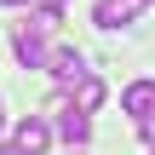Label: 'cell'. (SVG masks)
<instances>
[{"instance_id":"9c48e42d","label":"cell","mask_w":155,"mask_h":155,"mask_svg":"<svg viewBox=\"0 0 155 155\" xmlns=\"http://www.w3.org/2000/svg\"><path fill=\"white\" fill-rule=\"evenodd\" d=\"M138 127H144V144L155 150V115H150V121H138Z\"/></svg>"},{"instance_id":"5b68a950","label":"cell","mask_w":155,"mask_h":155,"mask_svg":"<svg viewBox=\"0 0 155 155\" xmlns=\"http://www.w3.org/2000/svg\"><path fill=\"white\" fill-rule=\"evenodd\" d=\"M121 109H127L132 121H150L155 115V81H132V86L121 92Z\"/></svg>"},{"instance_id":"8fae6325","label":"cell","mask_w":155,"mask_h":155,"mask_svg":"<svg viewBox=\"0 0 155 155\" xmlns=\"http://www.w3.org/2000/svg\"><path fill=\"white\" fill-rule=\"evenodd\" d=\"M0 155H17V150H12V144H0Z\"/></svg>"},{"instance_id":"7a4b0ae2","label":"cell","mask_w":155,"mask_h":155,"mask_svg":"<svg viewBox=\"0 0 155 155\" xmlns=\"http://www.w3.org/2000/svg\"><path fill=\"white\" fill-rule=\"evenodd\" d=\"M46 144H52V127H46L40 115L17 121V132H12V150H17V155H46Z\"/></svg>"},{"instance_id":"6da1fadb","label":"cell","mask_w":155,"mask_h":155,"mask_svg":"<svg viewBox=\"0 0 155 155\" xmlns=\"http://www.w3.org/2000/svg\"><path fill=\"white\" fill-rule=\"evenodd\" d=\"M12 52H17V63H23V69H46V63H52L46 35H40V29H29V23H12Z\"/></svg>"},{"instance_id":"2e32d148","label":"cell","mask_w":155,"mask_h":155,"mask_svg":"<svg viewBox=\"0 0 155 155\" xmlns=\"http://www.w3.org/2000/svg\"><path fill=\"white\" fill-rule=\"evenodd\" d=\"M150 155H155V150H150Z\"/></svg>"},{"instance_id":"9a60e30c","label":"cell","mask_w":155,"mask_h":155,"mask_svg":"<svg viewBox=\"0 0 155 155\" xmlns=\"http://www.w3.org/2000/svg\"><path fill=\"white\" fill-rule=\"evenodd\" d=\"M150 6H155V0H150Z\"/></svg>"},{"instance_id":"4fadbf2b","label":"cell","mask_w":155,"mask_h":155,"mask_svg":"<svg viewBox=\"0 0 155 155\" xmlns=\"http://www.w3.org/2000/svg\"><path fill=\"white\" fill-rule=\"evenodd\" d=\"M69 155H81V150H69Z\"/></svg>"},{"instance_id":"52a82bcc","label":"cell","mask_w":155,"mask_h":155,"mask_svg":"<svg viewBox=\"0 0 155 155\" xmlns=\"http://www.w3.org/2000/svg\"><path fill=\"white\" fill-rule=\"evenodd\" d=\"M69 104H75V109H86V115H92V109H104V81H98V75H81V81L69 86Z\"/></svg>"},{"instance_id":"5bb4252c","label":"cell","mask_w":155,"mask_h":155,"mask_svg":"<svg viewBox=\"0 0 155 155\" xmlns=\"http://www.w3.org/2000/svg\"><path fill=\"white\" fill-rule=\"evenodd\" d=\"M0 121H6V115H0Z\"/></svg>"},{"instance_id":"ba28073f","label":"cell","mask_w":155,"mask_h":155,"mask_svg":"<svg viewBox=\"0 0 155 155\" xmlns=\"http://www.w3.org/2000/svg\"><path fill=\"white\" fill-rule=\"evenodd\" d=\"M23 23H29V29H40V35H52V29H58L63 17H58V6H35V12H29Z\"/></svg>"},{"instance_id":"30bf717a","label":"cell","mask_w":155,"mask_h":155,"mask_svg":"<svg viewBox=\"0 0 155 155\" xmlns=\"http://www.w3.org/2000/svg\"><path fill=\"white\" fill-rule=\"evenodd\" d=\"M40 6H58V12H63V0H40Z\"/></svg>"},{"instance_id":"8992f818","label":"cell","mask_w":155,"mask_h":155,"mask_svg":"<svg viewBox=\"0 0 155 155\" xmlns=\"http://www.w3.org/2000/svg\"><path fill=\"white\" fill-rule=\"evenodd\" d=\"M58 132H63L69 144H86V138H92V115L75 109V104H63V109H58Z\"/></svg>"},{"instance_id":"7c38bea8","label":"cell","mask_w":155,"mask_h":155,"mask_svg":"<svg viewBox=\"0 0 155 155\" xmlns=\"http://www.w3.org/2000/svg\"><path fill=\"white\" fill-rule=\"evenodd\" d=\"M0 6H23V0H0Z\"/></svg>"},{"instance_id":"3957f363","label":"cell","mask_w":155,"mask_h":155,"mask_svg":"<svg viewBox=\"0 0 155 155\" xmlns=\"http://www.w3.org/2000/svg\"><path fill=\"white\" fill-rule=\"evenodd\" d=\"M150 0H98V29H127V23H138V12H144Z\"/></svg>"},{"instance_id":"277c9868","label":"cell","mask_w":155,"mask_h":155,"mask_svg":"<svg viewBox=\"0 0 155 155\" xmlns=\"http://www.w3.org/2000/svg\"><path fill=\"white\" fill-rule=\"evenodd\" d=\"M46 69H52L63 86H75L81 75H92V69H86V52H75V46H52V63H46Z\"/></svg>"}]
</instances>
